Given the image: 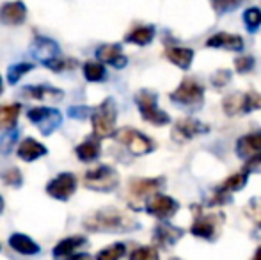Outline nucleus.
Here are the masks:
<instances>
[{
    "instance_id": "nucleus-6",
    "label": "nucleus",
    "mask_w": 261,
    "mask_h": 260,
    "mask_svg": "<svg viewBox=\"0 0 261 260\" xmlns=\"http://www.w3.org/2000/svg\"><path fill=\"white\" fill-rule=\"evenodd\" d=\"M116 139L119 143H123V145H126L128 150H130L134 155H146V153H149L155 148L151 139L146 137L144 134H141V132H137L134 129H121L116 134Z\"/></svg>"
},
{
    "instance_id": "nucleus-31",
    "label": "nucleus",
    "mask_w": 261,
    "mask_h": 260,
    "mask_svg": "<svg viewBox=\"0 0 261 260\" xmlns=\"http://www.w3.org/2000/svg\"><path fill=\"white\" fill-rule=\"evenodd\" d=\"M32 68H34V64L32 63H18V64L11 66L9 72H7V80H9L11 84H16L18 80H20L25 73L31 72Z\"/></svg>"
},
{
    "instance_id": "nucleus-13",
    "label": "nucleus",
    "mask_w": 261,
    "mask_h": 260,
    "mask_svg": "<svg viewBox=\"0 0 261 260\" xmlns=\"http://www.w3.org/2000/svg\"><path fill=\"white\" fill-rule=\"evenodd\" d=\"M32 56L36 59H39L43 64H48L52 61L59 59V46L55 45V41L48 38H38L34 43H32Z\"/></svg>"
},
{
    "instance_id": "nucleus-33",
    "label": "nucleus",
    "mask_w": 261,
    "mask_h": 260,
    "mask_svg": "<svg viewBox=\"0 0 261 260\" xmlns=\"http://www.w3.org/2000/svg\"><path fill=\"white\" fill-rule=\"evenodd\" d=\"M130 260H158V251L153 246H141L132 251Z\"/></svg>"
},
{
    "instance_id": "nucleus-35",
    "label": "nucleus",
    "mask_w": 261,
    "mask_h": 260,
    "mask_svg": "<svg viewBox=\"0 0 261 260\" xmlns=\"http://www.w3.org/2000/svg\"><path fill=\"white\" fill-rule=\"evenodd\" d=\"M2 180L6 182L7 185H13V187H20L21 182H23V177H21V171L18 168H11V170H6L2 173Z\"/></svg>"
},
{
    "instance_id": "nucleus-5",
    "label": "nucleus",
    "mask_w": 261,
    "mask_h": 260,
    "mask_svg": "<svg viewBox=\"0 0 261 260\" xmlns=\"http://www.w3.org/2000/svg\"><path fill=\"white\" fill-rule=\"evenodd\" d=\"M29 120L34 125L39 127L41 134L50 135L54 130L59 129V125L62 123V116L57 109H48V107H34L29 111Z\"/></svg>"
},
{
    "instance_id": "nucleus-9",
    "label": "nucleus",
    "mask_w": 261,
    "mask_h": 260,
    "mask_svg": "<svg viewBox=\"0 0 261 260\" xmlns=\"http://www.w3.org/2000/svg\"><path fill=\"white\" fill-rule=\"evenodd\" d=\"M222 221H224V218L220 214L219 216L217 214H203L194 221L192 230H190V232H192L194 235L201 237V239L212 241L213 237L217 235L219 228L222 226Z\"/></svg>"
},
{
    "instance_id": "nucleus-19",
    "label": "nucleus",
    "mask_w": 261,
    "mask_h": 260,
    "mask_svg": "<svg viewBox=\"0 0 261 260\" xmlns=\"http://www.w3.org/2000/svg\"><path fill=\"white\" fill-rule=\"evenodd\" d=\"M23 93L39 102H61L64 98V93L61 89H55L50 86H31L25 87Z\"/></svg>"
},
{
    "instance_id": "nucleus-42",
    "label": "nucleus",
    "mask_w": 261,
    "mask_h": 260,
    "mask_svg": "<svg viewBox=\"0 0 261 260\" xmlns=\"http://www.w3.org/2000/svg\"><path fill=\"white\" fill-rule=\"evenodd\" d=\"M252 260H261V246L258 248V251L254 253V258H252Z\"/></svg>"
},
{
    "instance_id": "nucleus-32",
    "label": "nucleus",
    "mask_w": 261,
    "mask_h": 260,
    "mask_svg": "<svg viewBox=\"0 0 261 260\" xmlns=\"http://www.w3.org/2000/svg\"><path fill=\"white\" fill-rule=\"evenodd\" d=\"M244 21H245V25H247L249 31L254 32L256 29L261 25V11L258 9V7H251V9H247L244 14Z\"/></svg>"
},
{
    "instance_id": "nucleus-12",
    "label": "nucleus",
    "mask_w": 261,
    "mask_h": 260,
    "mask_svg": "<svg viewBox=\"0 0 261 260\" xmlns=\"http://www.w3.org/2000/svg\"><path fill=\"white\" fill-rule=\"evenodd\" d=\"M203 132H206V127L201 122H197L194 118H183L172 129V137H176L178 141H187V139L196 137V135L203 134Z\"/></svg>"
},
{
    "instance_id": "nucleus-25",
    "label": "nucleus",
    "mask_w": 261,
    "mask_h": 260,
    "mask_svg": "<svg viewBox=\"0 0 261 260\" xmlns=\"http://www.w3.org/2000/svg\"><path fill=\"white\" fill-rule=\"evenodd\" d=\"M21 105L20 104H11V105H2L0 107V129L2 130H11L14 129L20 116Z\"/></svg>"
},
{
    "instance_id": "nucleus-29",
    "label": "nucleus",
    "mask_w": 261,
    "mask_h": 260,
    "mask_svg": "<svg viewBox=\"0 0 261 260\" xmlns=\"http://www.w3.org/2000/svg\"><path fill=\"white\" fill-rule=\"evenodd\" d=\"M84 77H86L89 82H100L105 79V68L98 61H87L84 64Z\"/></svg>"
},
{
    "instance_id": "nucleus-2",
    "label": "nucleus",
    "mask_w": 261,
    "mask_h": 260,
    "mask_svg": "<svg viewBox=\"0 0 261 260\" xmlns=\"http://www.w3.org/2000/svg\"><path fill=\"white\" fill-rule=\"evenodd\" d=\"M116 120H117V109L112 98H107L103 104H100L91 114L93 122L94 135L98 137H109L116 130Z\"/></svg>"
},
{
    "instance_id": "nucleus-21",
    "label": "nucleus",
    "mask_w": 261,
    "mask_h": 260,
    "mask_svg": "<svg viewBox=\"0 0 261 260\" xmlns=\"http://www.w3.org/2000/svg\"><path fill=\"white\" fill-rule=\"evenodd\" d=\"M9 246L21 255H36L41 251V248H39L31 237L23 235V233H13V235L9 237Z\"/></svg>"
},
{
    "instance_id": "nucleus-37",
    "label": "nucleus",
    "mask_w": 261,
    "mask_h": 260,
    "mask_svg": "<svg viewBox=\"0 0 261 260\" xmlns=\"http://www.w3.org/2000/svg\"><path fill=\"white\" fill-rule=\"evenodd\" d=\"M234 68H237V72H240V73H249L252 68H254V59L249 57V56L237 57V61H234Z\"/></svg>"
},
{
    "instance_id": "nucleus-18",
    "label": "nucleus",
    "mask_w": 261,
    "mask_h": 260,
    "mask_svg": "<svg viewBox=\"0 0 261 260\" xmlns=\"http://www.w3.org/2000/svg\"><path fill=\"white\" fill-rule=\"evenodd\" d=\"M96 57L103 63L114 66V68H123L126 66V57L123 56L119 45H101L96 50Z\"/></svg>"
},
{
    "instance_id": "nucleus-26",
    "label": "nucleus",
    "mask_w": 261,
    "mask_h": 260,
    "mask_svg": "<svg viewBox=\"0 0 261 260\" xmlns=\"http://www.w3.org/2000/svg\"><path fill=\"white\" fill-rule=\"evenodd\" d=\"M153 38H155V29L151 25H142V27H135L132 32H128L124 39L130 43H135V45L144 46L149 45L153 41Z\"/></svg>"
},
{
    "instance_id": "nucleus-39",
    "label": "nucleus",
    "mask_w": 261,
    "mask_h": 260,
    "mask_svg": "<svg viewBox=\"0 0 261 260\" xmlns=\"http://www.w3.org/2000/svg\"><path fill=\"white\" fill-rule=\"evenodd\" d=\"M84 112H89V111H87L86 107H82V109H80V107H71V109H69V114H71L73 118H84V116H86Z\"/></svg>"
},
{
    "instance_id": "nucleus-34",
    "label": "nucleus",
    "mask_w": 261,
    "mask_h": 260,
    "mask_svg": "<svg viewBox=\"0 0 261 260\" xmlns=\"http://www.w3.org/2000/svg\"><path fill=\"white\" fill-rule=\"evenodd\" d=\"M245 214H247L249 218L254 221L256 226H259V228H261V200H259V198L251 200V203L245 207Z\"/></svg>"
},
{
    "instance_id": "nucleus-20",
    "label": "nucleus",
    "mask_w": 261,
    "mask_h": 260,
    "mask_svg": "<svg viewBox=\"0 0 261 260\" xmlns=\"http://www.w3.org/2000/svg\"><path fill=\"white\" fill-rule=\"evenodd\" d=\"M213 49H226V50H242L244 49V39L237 34H227V32H219L212 36L206 43Z\"/></svg>"
},
{
    "instance_id": "nucleus-45",
    "label": "nucleus",
    "mask_w": 261,
    "mask_h": 260,
    "mask_svg": "<svg viewBox=\"0 0 261 260\" xmlns=\"http://www.w3.org/2000/svg\"><path fill=\"white\" fill-rule=\"evenodd\" d=\"M172 260H178V258H172Z\"/></svg>"
},
{
    "instance_id": "nucleus-7",
    "label": "nucleus",
    "mask_w": 261,
    "mask_h": 260,
    "mask_svg": "<svg viewBox=\"0 0 261 260\" xmlns=\"http://www.w3.org/2000/svg\"><path fill=\"white\" fill-rule=\"evenodd\" d=\"M204 89L196 79H185L179 87L171 94V98L183 105H199L203 102Z\"/></svg>"
},
{
    "instance_id": "nucleus-8",
    "label": "nucleus",
    "mask_w": 261,
    "mask_h": 260,
    "mask_svg": "<svg viewBox=\"0 0 261 260\" xmlns=\"http://www.w3.org/2000/svg\"><path fill=\"white\" fill-rule=\"evenodd\" d=\"M76 191V178L71 173H61L48 182L46 185V193L59 201L69 200Z\"/></svg>"
},
{
    "instance_id": "nucleus-27",
    "label": "nucleus",
    "mask_w": 261,
    "mask_h": 260,
    "mask_svg": "<svg viewBox=\"0 0 261 260\" xmlns=\"http://www.w3.org/2000/svg\"><path fill=\"white\" fill-rule=\"evenodd\" d=\"M224 111L229 116H238L245 112V93H233L224 98Z\"/></svg>"
},
{
    "instance_id": "nucleus-23",
    "label": "nucleus",
    "mask_w": 261,
    "mask_h": 260,
    "mask_svg": "<svg viewBox=\"0 0 261 260\" xmlns=\"http://www.w3.org/2000/svg\"><path fill=\"white\" fill-rule=\"evenodd\" d=\"M165 57H167L171 63H174L176 66L187 69L192 64L194 52L190 49H185V46H169V49L165 50Z\"/></svg>"
},
{
    "instance_id": "nucleus-41",
    "label": "nucleus",
    "mask_w": 261,
    "mask_h": 260,
    "mask_svg": "<svg viewBox=\"0 0 261 260\" xmlns=\"http://www.w3.org/2000/svg\"><path fill=\"white\" fill-rule=\"evenodd\" d=\"M71 260H94L89 253H76Z\"/></svg>"
},
{
    "instance_id": "nucleus-15",
    "label": "nucleus",
    "mask_w": 261,
    "mask_h": 260,
    "mask_svg": "<svg viewBox=\"0 0 261 260\" xmlns=\"http://www.w3.org/2000/svg\"><path fill=\"white\" fill-rule=\"evenodd\" d=\"M87 244L86 237L82 235H73L68 237V239H62L57 246L54 248V258L55 260H71L75 257V251L79 250L80 246Z\"/></svg>"
},
{
    "instance_id": "nucleus-17",
    "label": "nucleus",
    "mask_w": 261,
    "mask_h": 260,
    "mask_svg": "<svg viewBox=\"0 0 261 260\" xmlns=\"http://www.w3.org/2000/svg\"><path fill=\"white\" fill-rule=\"evenodd\" d=\"M237 153L244 159L245 157L252 159L254 155L261 153V132H252V134H247L238 139Z\"/></svg>"
},
{
    "instance_id": "nucleus-24",
    "label": "nucleus",
    "mask_w": 261,
    "mask_h": 260,
    "mask_svg": "<svg viewBox=\"0 0 261 260\" xmlns=\"http://www.w3.org/2000/svg\"><path fill=\"white\" fill-rule=\"evenodd\" d=\"M75 152H76V157H79L82 162H91V160H94V159L100 157L101 146H100V143H98V139L87 137L82 145L76 146Z\"/></svg>"
},
{
    "instance_id": "nucleus-16",
    "label": "nucleus",
    "mask_w": 261,
    "mask_h": 260,
    "mask_svg": "<svg viewBox=\"0 0 261 260\" xmlns=\"http://www.w3.org/2000/svg\"><path fill=\"white\" fill-rule=\"evenodd\" d=\"M46 153H48L46 146L38 143L34 137H25L18 146V157L21 160H25V162H32V160L39 159V157L46 155Z\"/></svg>"
},
{
    "instance_id": "nucleus-44",
    "label": "nucleus",
    "mask_w": 261,
    "mask_h": 260,
    "mask_svg": "<svg viewBox=\"0 0 261 260\" xmlns=\"http://www.w3.org/2000/svg\"><path fill=\"white\" fill-rule=\"evenodd\" d=\"M0 93H2V77H0Z\"/></svg>"
},
{
    "instance_id": "nucleus-30",
    "label": "nucleus",
    "mask_w": 261,
    "mask_h": 260,
    "mask_svg": "<svg viewBox=\"0 0 261 260\" xmlns=\"http://www.w3.org/2000/svg\"><path fill=\"white\" fill-rule=\"evenodd\" d=\"M126 253V246L123 243L112 244V246H107L100 253L96 255V260H119L121 257H124Z\"/></svg>"
},
{
    "instance_id": "nucleus-22",
    "label": "nucleus",
    "mask_w": 261,
    "mask_h": 260,
    "mask_svg": "<svg viewBox=\"0 0 261 260\" xmlns=\"http://www.w3.org/2000/svg\"><path fill=\"white\" fill-rule=\"evenodd\" d=\"M181 235H183V232L179 228H176V226L158 225L155 228V235H153V239H155L156 244L167 248V246H171V244H176V241H178Z\"/></svg>"
},
{
    "instance_id": "nucleus-1",
    "label": "nucleus",
    "mask_w": 261,
    "mask_h": 260,
    "mask_svg": "<svg viewBox=\"0 0 261 260\" xmlns=\"http://www.w3.org/2000/svg\"><path fill=\"white\" fill-rule=\"evenodd\" d=\"M84 226L91 232H130L139 226L134 218L114 207H107L84 219Z\"/></svg>"
},
{
    "instance_id": "nucleus-4",
    "label": "nucleus",
    "mask_w": 261,
    "mask_h": 260,
    "mask_svg": "<svg viewBox=\"0 0 261 260\" xmlns=\"http://www.w3.org/2000/svg\"><path fill=\"white\" fill-rule=\"evenodd\" d=\"M135 102L142 114V120L153 123V125H167L169 116L156 105V94L149 89H141L135 94Z\"/></svg>"
},
{
    "instance_id": "nucleus-40",
    "label": "nucleus",
    "mask_w": 261,
    "mask_h": 260,
    "mask_svg": "<svg viewBox=\"0 0 261 260\" xmlns=\"http://www.w3.org/2000/svg\"><path fill=\"white\" fill-rule=\"evenodd\" d=\"M261 164V153H258V155H254L252 159H249V162H247V168L251 170V168H258Z\"/></svg>"
},
{
    "instance_id": "nucleus-43",
    "label": "nucleus",
    "mask_w": 261,
    "mask_h": 260,
    "mask_svg": "<svg viewBox=\"0 0 261 260\" xmlns=\"http://www.w3.org/2000/svg\"><path fill=\"white\" fill-rule=\"evenodd\" d=\"M4 210V200H2V196H0V212Z\"/></svg>"
},
{
    "instance_id": "nucleus-11",
    "label": "nucleus",
    "mask_w": 261,
    "mask_h": 260,
    "mask_svg": "<svg viewBox=\"0 0 261 260\" xmlns=\"http://www.w3.org/2000/svg\"><path fill=\"white\" fill-rule=\"evenodd\" d=\"M162 184H164V178H134L130 182V195L137 200L153 198Z\"/></svg>"
},
{
    "instance_id": "nucleus-14",
    "label": "nucleus",
    "mask_w": 261,
    "mask_h": 260,
    "mask_svg": "<svg viewBox=\"0 0 261 260\" xmlns=\"http://www.w3.org/2000/svg\"><path fill=\"white\" fill-rule=\"evenodd\" d=\"M27 7L21 2H7L0 7V21L6 25H20L25 21Z\"/></svg>"
},
{
    "instance_id": "nucleus-3",
    "label": "nucleus",
    "mask_w": 261,
    "mask_h": 260,
    "mask_svg": "<svg viewBox=\"0 0 261 260\" xmlns=\"http://www.w3.org/2000/svg\"><path fill=\"white\" fill-rule=\"evenodd\" d=\"M119 184V175L114 168L110 166H101L93 168V170H87V173L84 175V185L87 189H93V191L100 193H109L114 191Z\"/></svg>"
},
{
    "instance_id": "nucleus-28",
    "label": "nucleus",
    "mask_w": 261,
    "mask_h": 260,
    "mask_svg": "<svg viewBox=\"0 0 261 260\" xmlns=\"http://www.w3.org/2000/svg\"><path fill=\"white\" fill-rule=\"evenodd\" d=\"M245 182H247V173H245V171H242V173H234V175H231L227 180H224L222 184L219 185L217 191L222 193V195H229V193L240 191V189L245 185Z\"/></svg>"
},
{
    "instance_id": "nucleus-36",
    "label": "nucleus",
    "mask_w": 261,
    "mask_h": 260,
    "mask_svg": "<svg viewBox=\"0 0 261 260\" xmlns=\"http://www.w3.org/2000/svg\"><path fill=\"white\" fill-rule=\"evenodd\" d=\"M79 64L75 59H62V57H59V59L52 61V63H48L46 66H48L50 69H54V72H64L66 68H75V66Z\"/></svg>"
},
{
    "instance_id": "nucleus-38",
    "label": "nucleus",
    "mask_w": 261,
    "mask_h": 260,
    "mask_svg": "<svg viewBox=\"0 0 261 260\" xmlns=\"http://www.w3.org/2000/svg\"><path fill=\"white\" fill-rule=\"evenodd\" d=\"M231 75L229 72H226V69H220V72H217L215 75H212V82L215 84L217 87H224L227 82H229Z\"/></svg>"
},
{
    "instance_id": "nucleus-10",
    "label": "nucleus",
    "mask_w": 261,
    "mask_h": 260,
    "mask_svg": "<svg viewBox=\"0 0 261 260\" xmlns=\"http://www.w3.org/2000/svg\"><path fill=\"white\" fill-rule=\"evenodd\" d=\"M179 205L178 201H174L172 198L164 196V195H155L153 198H149L148 203H146V210L149 212L155 218H171L178 212Z\"/></svg>"
}]
</instances>
